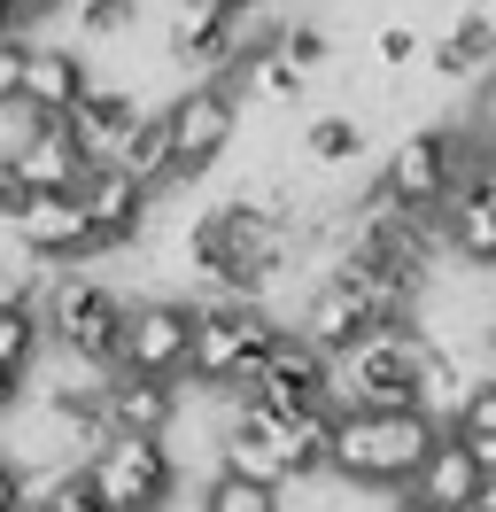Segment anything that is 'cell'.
<instances>
[{
  "mask_svg": "<svg viewBox=\"0 0 496 512\" xmlns=\"http://www.w3.org/2000/svg\"><path fill=\"white\" fill-rule=\"evenodd\" d=\"M434 435H442V419L427 404H341L334 412V450H326V474L341 489H388L403 497L411 474L427 466Z\"/></svg>",
  "mask_w": 496,
  "mask_h": 512,
  "instance_id": "obj_1",
  "label": "cell"
},
{
  "mask_svg": "<svg viewBox=\"0 0 496 512\" xmlns=\"http://www.w3.org/2000/svg\"><path fill=\"white\" fill-rule=\"evenodd\" d=\"M279 342V311L256 303V295H217V303H194V342H186V381L194 388H233L264 365V350Z\"/></svg>",
  "mask_w": 496,
  "mask_h": 512,
  "instance_id": "obj_2",
  "label": "cell"
},
{
  "mask_svg": "<svg viewBox=\"0 0 496 512\" xmlns=\"http://www.w3.org/2000/svg\"><path fill=\"white\" fill-rule=\"evenodd\" d=\"M473 156H481V132L473 125H419V132H403V148L380 163L372 194L396 202V210H419V218H442V202L465 187Z\"/></svg>",
  "mask_w": 496,
  "mask_h": 512,
  "instance_id": "obj_3",
  "label": "cell"
},
{
  "mask_svg": "<svg viewBox=\"0 0 496 512\" xmlns=\"http://www.w3.org/2000/svg\"><path fill=\"white\" fill-rule=\"evenodd\" d=\"M124 303L109 280H86V272H70L55 288H39V319H47V342H55L78 373H117L124 357Z\"/></svg>",
  "mask_w": 496,
  "mask_h": 512,
  "instance_id": "obj_4",
  "label": "cell"
},
{
  "mask_svg": "<svg viewBox=\"0 0 496 512\" xmlns=\"http://www.w3.org/2000/svg\"><path fill=\"white\" fill-rule=\"evenodd\" d=\"M419 319L372 326L365 342L334 357V412L341 404H419Z\"/></svg>",
  "mask_w": 496,
  "mask_h": 512,
  "instance_id": "obj_5",
  "label": "cell"
},
{
  "mask_svg": "<svg viewBox=\"0 0 496 512\" xmlns=\"http://www.w3.org/2000/svg\"><path fill=\"white\" fill-rule=\"evenodd\" d=\"M86 474H93V489H101L109 512H163L171 489H179V458L163 450V435L109 427V435L86 450Z\"/></svg>",
  "mask_w": 496,
  "mask_h": 512,
  "instance_id": "obj_6",
  "label": "cell"
},
{
  "mask_svg": "<svg viewBox=\"0 0 496 512\" xmlns=\"http://www.w3.org/2000/svg\"><path fill=\"white\" fill-rule=\"evenodd\" d=\"M171 156H179V179H210L225 148H233V132H241V94H233V70H210V78H194L171 109Z\"/></svg>",
  "mask_w": 496,
  "mask_h": 512,
  "instance_id": "obj_7",
  "label": "cell"
},
{
  "mask_svg": "<svg viewBox=\"0 0 496 512\" xmlns=\"http://www.w3.org/2000/svg\"><path fill=\"white\" fill-rule=\"evenodd\" d=\"M8 233H16V249L31 264H86V256H101L78 187H31V202L8 218Z\"/></svg>",
  "mask_w": 496,
  "mask_h": 512,
  "instance_id": "obj_8",
  "label": "cell"
},
{
  "mask_svg": "<svg viewBox=\"0 0 496 512\" xmlns=\"http://www.w3.org/2000/svg\"><path fill=\"white\" fill-rule=\"evenodd\" d=\"M233 396H264V404H334V357L318 350L310 334L279 326V342L264 350V365H256Z\"/></svg>",
  "mask_w": 496,
  "mask_h": 512,
  "instance_id": "obj_9",
  "label": "cell"
},
{
  "mask_svg": "<svg viewBox=\"0 0 496 512\" xmlns=\"http://www.w3.org/2000/svg\"><path fill=\"white\" fill-rule=\"evenodd\" d=\"M186 342H194V303H132L124 311V357L117 373H155V381H186Z\"/></svg>",
  "mask_w": 496,
  "mask_h": 512,
  "instance_id": "obj_10",
  "label": "cell"
},
{
  "mask_svg": "<svg viewBox=\"0 0 496 512\" xmlns=\"http://www.w3.org/2000/svg\"><path fill=\"white\" fill-rule=\"evenodd\" d=\"M78 202H86V225H93L101 249H132L155 218V194L132 171H117V163H93L86 179H78Z\"/></svg>",
  "mask_w": 496,
  "mask_h": 512,
  "instance_id": "obj_11",
  "label": "cell"
},
{
  "mask_svg": "<svg viewBox=\"0 0 496 512\" xmlns=\"http://www.w3.org/2000/svg\"><path fill=\"white\" fill-rule=\"evenodd\" d=\"M16 117V109H8ZM16 171H24V187H78L93 163H86V148H78V132H70V117H16Z\"/></svg>",
  "mask_w": 496,
  "mask_h": 512,
  "instance_id": "obj_12",
  "label": "cell"
},
{
  "mask_svg": "<svg viewBox=\"0 0 496 512\" xmlns=\"http://www.w3.org/2000/svg\"><path fill=\"white\" fill-rule=\"evenodd\" d=\"M86 86H93V70H86L78 47H31L24 55V94L8 101V109H16V117H70Z\"/></svg>",
  "mask_w": 496,
  "mask_h": 512,
  "instance_id": "obj_13",
  "label": "cell"
},
{
  "mask_svg": "<svg viewBox=\"0 0 496 512\" xmlns=\"http://www.w3.org/2000/svg\"><path fill=\"white\" fill-rule=\"evenodd\" d=\"M473 489H481V458H473V443H465L458 427H442L427 450V466L411 474V489L403 497H419V505H442V512H465L473 505Z\"/></svg>",
  "mask_w": 496,
  "mask_h": 512,
  "instance_id": "obj_14",
  "label": "cell"
},
{
  "mask_svg": "<svg viewBox=\"0 0 496 512\" xmlns=\"http://www.w3.org/2000/svg\"><path fill=\"white\" fill-rule=\"evenodd\" d=\"M132 125H140V101H132V86H109V78H93L78 94V109H70V132H78L86 163H117Z\"/></svg>",
  "mask_w": 496,
  "mask_h": 512,
  "instance_id": "obj_15",
  "label": "cell"
},
{
  "mask_svg": "<svg viewBox=\"0 0 496 512\" xmlns=\"http://www.w3.org/2000/svg\"><path fill=\"white\" fill-rule=\"evenodd\" d=\"M109 427L171 435V427H179V381H155V373H109Z\"/></svg>",
  "mask_w": 496,
  "mask_h": 512,
  "instance_id": "obj_16",
  "label": "cell"
},
{
  "mask_svg": "<svg viewBox=\"0 0 496 512\" xmlns=\"http://www.w3.org/2000/svg\"><path fill=\"white\" fill-rule=\"evenodd\" d=\"M489 70H496V32L473 16V8H458V16L434 32V78L473 86V78H489Z\"/></svg>",
  "mask_w": 496,
  "mask_h": 512,
  "instance_id": "obj_17",
  "label": "cell"
},
{
  "mask_svg": "<svg viewBox=\"0 0 496 512\" xmlns=\"http://www.w3.org/2000/svg\"><path fill=\"white\" fill-rule=\"evenodd\" d=\"M442 241H450L473 272H496V202L481 187H458L442 202Z\"/></svg>",
  "mask_w": 496,
  "mask_h": 512,
  "instance_id": "obj_18",
  "label": "cell"
},
{
  "mask_svg": "<svg viewBox=\"0 0 496 512\" xmlns=\"http://www.w3.org/2000/svg\"><path fill=\"white\" fill-rule=\"evenodd\" d=\"M117 171H132L148 194H163V187H179V156H171V117L163 109H140V125L124 132V148H117Z\"/></svg>",
  "mask_w": 496,
  "mask_h": 512,
  "instance_id": "obj_19",
  "label": "cell"
},
{
  "mask_svg": "<svg viewBox=\"0 0 496 512\" xmlns=\"http://www.w3.org/2000/svg\"><path fill=\"white\" fill-rule=\"evenodd\" d=\"M473 381H481V373L465 365L458 342H427V350H419V404H427L442 427L458 419V404H465V388H473Z\"/></svg>",
  "mask_w": 496,
  "mask_h": 512,
  "instance_id": "obj_20",
  "label": "cell"
},
{
  "mask_svg": "<svg viewBox=\"0 0 496 512\" xmlns=\"http://www.w3.org/2000/svg\"><path fill=\"white\" fill-rule=\"evenodd\" d=\"M217 474H241V481H264V489H287V481H295V466H287L264 435H248V427H233V419H225V435H217Z\"/></svg>",
  "mask_w": 496,
  "mask_h": 512,
  "instance_id": "obj_21",
  "label": "cell"
},
{
  "mask_svg": "<svg viewBox=\"0 0 496 512\" xmlns=\"http://www.w3.org/2000/svg\"><path fill=\"white\" fill-rule=\"evenodd\" d=\"M47 350V319H39V303L31 295H0V373H16L24 381L31 365Z\"/></svg>",
  "mask_w": 496,
  "mask_h": 512,
  "instance_id": "obj_22",
  "label": "cell"
},
{
  "mask_svg": "<svg viewBox=\"0 0 496 512\" xmlns=\"http://www.w3.org/2000/svg\"><path fill=\"white\" fill-rule=\"evenodd\" d=\"M365 156V125L357 117H310L303 125V163L310 171H349Z\"/></svg>",
  "mask_w": 496,
  "mask_h": 512,
  "instance_id": "obj_23",
  "label": "cell"
},
{
  "mask_svg": "<svg viewBox=\"0 0 496 512\" xmlns=\"http://www.w3.org/2000/svg\"><path fill=\"white\" fill-rule=\"evenodd\" d=\"M295 86H303V78H295V70L279 63V47L272 39H264V47H248L241 63H233V94H248V101H295Z\"/></svg>",
  "mask_w": 496,
  "mask_h": 512,
  "instance_id": "obj_24",
  "label": "cell"
},
{
  "mask_svg": "<svg viewBox=\"0 0 496 512\" xmlns=\"http://www.w3.org/2000/svg\"><path fill=\"white\" fill-rule=\"evenodd\" d=\"M272 47H279V63L295 70V78H310V70L326 63V55H334V39L318 32L310 16H295V24H272Z\"/></svg>",
  "mask_w": 496,
  "mask_h": 512,
  "instance_id": "obj_25",
  "label": "cell"
},
{
  "mask_svg": "<svg viewBox=\"0 0 496 512\" xmlns=\"http://www.w3.org/2000/svg\"><path fill=\"white\" fill-rule=\"evenodd\" d=\"M287 489H264V481H241V474H217L202 489V512H279Z\"/></svg>",
  "mask_w": 496,
  "mask_h": 512,
  "instance_id": "obj_26",
  "label": "cell"
},
{
  "mask_svg": "<svg viewBox=\"0 0 496 512\" xmlns=\"http://www.w3.org/2000/svg\"><path fill=\"white\" fill-rule=\"evenodd\" d=\"M140 0H78V32L86 39H132Z\"/></svg>",
  "mask_w": 496,
  "mask_h": 512,
  "instance_id": "obj_27",
  "label": "cell"
},
{
  "mask_svg": "<svg viewBox=\"0 0 496 512\" xmlns=\"http://www.w3.org/2000/svg\"><path fill=\"white\" fill-rule=\"evenodd\" d=\"M450 427H465V435H496V373H481V381L465 388V404Z\"/></svg>",
  "mask_w": 496,
  "mask_h": 512,
  "instance_id": "obj_28",
  "label": "cell"
},
{
  "mask_svg": "<svg viewBox=\"0 0 496 512\" xmlns=\"http://www.w3.org/2000/svg\"><path fill=\"white\" fill-rule=\"evenodd\" d=\"M24 55H31V39H16V32H0V109L24 94Z\"/></svg>",
  "mask_w": 496,
  "mask_h": 512,
  "instance_id": "obj_29",
  "label": "cell"
},
{
  "mask_svg": "<svg viewBox=\"0 0 496 512\" xmlns=\"http://www.w3.org/2000/svg\"><path fill=\"white\" fill-rule=\"evenodd\" d=\"M372 55H380L388 70H403L411 55H419V32H411V24H380V39H372Z\"/></svg>",
  "mask_w": 496,
  "mask_h": 512,
  "instance_id": "obj_30",
  "label": "cell"
},
{
  "mask_svg": "<svg viewBox=\"0 0 496 512\" xmlns=\"http://www.w3.org/2000/svg\"><path fill=\"white\" fill-rule=\"evenodd\" d=\"M31 202V187H24V171H16V156H8V148H0V225L16 218V210H24Z\"/></svg>",
  "mask_w": 496,
  "mask_h": 512,
  "instance_id": "obj_31",
  "label": "cell"
},
{
  "mask_svg": "<svg viewBox=\"0 0 496 512\" xmlns=\"http://www.w3.org/2000/svg\"><path fill=\"white\" fill-rule=\"evenodd\" d=\"M31 505V481H24V466L16 458H0V512H24Z\"/></svg>",
  "mask_w": 496,
  "mask_h": 512,
  "instance_id": "obj_32",
  "label": "cell"
},
{
  "mask_svg": "<svg viewBox=\"0 0 496 512\" xmlns=\"http://www.w3.org/2000/svg\"><path fill=\"white\" fill-rule=\"evenodd\" d=\"M465 435V427H458ZM465 443H473V458H481V474H496V435H465Z\"/></svg>",
  "mask_w": 496,
  "mask_h": 512,
  "instance_id": "obj_33",
  "label": "cell"
},
{
  "mask_svg": "<svg viewBox=\"0 0 496 512\" xmlns=\"http://www.w3.org/2000/svg\"><path fill=\"white\" fill-rule=\"evenodd\" d=\"M16 404H24V381H16V373H0V419L16 412Z\"/></svg>",
  "mask_w": 496,
  "mask_h": 512,
  "instance_id": "obj_34",
  "label": "cell"
},
{
  "mask_svg": "<svg viewBox=\"0 0 496 512\" xmlns=\"http://www.w3.org/2000/svg\"><path fill=\"white\" fill-rule=\"evenodd\" d=\"M465 512H496V474H481V489H473V505Z\"/></svg>",
  "mask_w": 496,
  "mask_h": 512,
  "instance_id": "obj_35",
  "label": "cell"
},
{
  "mask_svg": "<svg viewBox=\"0 0 496 512\" xmlns=\"http://www.w3.org/2000/svg\"><path fill=\"white\" fill-rule=\"evenodd\" d=\"M47 8H62V0H16V16H24V24H31V16H47Z\"/></svg>",
  "mask_w": 496,
  "mask_h": 512,
  "instance_id": "obj_36",
  "label": "cell"
},
{
  "mask_svg": "<svg viewBox=\"0 0 496 512\" xmlns=\"http://www.w3.org/2000/svg\"><path fill=\"white\" fill-rule=\"evenodd\" d=\"M0 32H24V16H16V0H0Z\"/></svg>",
  "mask_w": 496,
  "mask_h": 512,
  "instance_id": "obj_37",
  "label": "cell"
},
{
  "mask_svg": "<svg viewBox=\"0 0 496 512\" xmlns=\"http://www.w3.org/2000/svg\"><path fill=\"white\" fill-rule=\"evenodd\" d=\"M396 512H442V505H419V497H396Z\"/></svg>",
  "mask_w": 496,
  "mask_h": 512,
  "instance_id": "obj_38",
  "label": "cell"
},
{
  "mask_svg": "<svg viewBox=\"0 0 496 512\" xmlns=\"http://www.w3.org/2000/svg\"><path fill=\"white\" fill-rule=\"evenodd\" d=\"M217 8H256V0H217Z\"/></svg>",
  "mask_w": 496,
  "mask_h": 512,
  "instance_id": "obj_39",
  "label": "cell"
}]
</instances>
